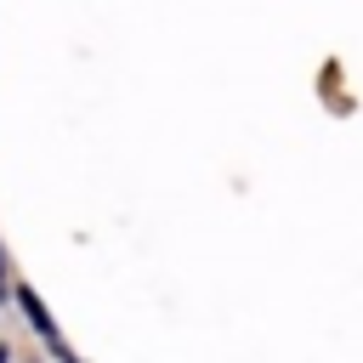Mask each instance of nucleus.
Returning <instances> with one entry per match:
<instances>
[{
    "instance_id": "obj_1",
    "label": "nucleus",
    "mask_w": 363,
    "mask_h": 363,
    "mask_svg": "<svg viewBox=\"0 0 363 363\" xmlns=\"http://www.w3.org/2000/svg\"><path fill=\"white\" fill-rule=\"evenodd\" d=\"M17 306H23V312H28V323H34V335H40V340H45V346H51V352H57V357H68V346H62V340H57V323H51V312H45V306H40V295H34V289H23V284H17Z\"/></svg>"
},
{
    "instance_id": "obj_2",
    "label": "nucleus",
    "mask_w": 363,
    "mask_h": 363,
    "mask_svg": "<svg viewBox=\"0 0 363 363\" xmlns=\"http://www.w3.org/2000/svg\"><path fill=\"white\" fill-rule=\"evenodd\" d=\"M0 363H11V352H6V346H0Z\"/></svg>"
},
{
    "instance_id": "obj_3",
    "label": "nucleus",
    "mask_w": 363,
    "mask_h": 363,
    "mask_svg": "<svg viewBox=\"0 0 363 363\" xmlns=\"http://www.w3.org/2000/svg\"><path fill=\"white\" fill-rule=\"evenodd\" d=\"M62 363H79V357H62Z\"/></svg>"
},
{
    "instance_id": "obj_4",
    "label": "nucleus",
    "mask_w": 363,
    "mask_h": 363,
    "mask_svg": "<svg viewBox=\"0 0 363 363\" xmlns=\"http://www.w3.org/2000/svg\"><path fill=\"white\" fill-rule=\"evenodd\" d=\"M0 278H6V261H0Z\"/></svg>"
}]
</instances>
